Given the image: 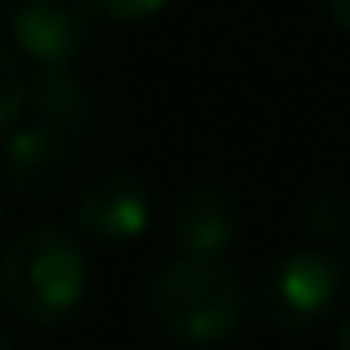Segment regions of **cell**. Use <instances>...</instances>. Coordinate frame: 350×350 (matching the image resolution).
Instances as JSON below:
<instances>
[{
  "label": "cell",
  "instance_id": "1",
  "mask_svg": "<svg viewBox=\"0 0 350 350\" xmlns=\"http://www.w3.org/2000/svg\"><path fill=\"white\" fill-rule=\"evenodd\" d=\"M89 293V257L67 226L36 222L0 253V301L31 328H58Z\"/></svg>",
  "mask_w": 350,
  "mask_h": 350
},
{
  "label": "cell",
  "instance_id": "2",
  "mask_svg": "<svg viewBox=\"0 0 350 350\" xmlns=\"http://www.w3.org/2000/svg\"><path fill=\"white\" fill-rule=\"evenodd\" d=\"M248 315V288L226 257L182 253L151 280V319L169 342L187 350L222 346Z\"/></svg>",
  "mask_w": 350,
  "mask_h": 350
},
{
  "label": "cell",
  "instance_id": "3",
  "mask_svg": "<svg viewBox=\"0 0 350 350\" xmlns=\"http://www.w3.org/2000/svg\"><path fill=\"white\" fill-rule=\"evenodd\" d=\"M342 293H346L342 262L328 248L297 244L266 266L262 288H257V306H262V319L271 328L310 333L342 306Z\"/></svg>",
  "mask_w": 350,
  "mask_h": 350
},
{
  "label": "cell",
  "instance_id": "4",
  "mask_svg": "<svg viewBox=\"0 0 350 350\" xmlns=\"http://www.w3.org/2000/svg\"><path fill=\"white\" fill-rule=\"evenodd\" d=\"M71 164H76L71 133L49 120L9 129L5 146H0V182L14 200H27V204L49 200L71 178Z\"/></svg>",
  "mask_w": 350,
  "mask_h": 350
},
{
  "label": "cell",
  "instance_id": "5",
  "mask_svg": "<svg viewBox=\"0 0 350 350\" xmlns=\"http://www.w3.org/2000/svg\"><path fill=\"white\" fill-rule=\"evenodd\" d=\"M151 222V191L129 169H98L76 196V226L98 244H129Z\"/></svg>",
  "mask_w": 350,
  "mask_h": 350
},
{
  "label": "cell",
  "instance_id": "6",
  "mask_svg": "<svg viewBox=\"0 0 350 350\" xmlns=\"http://www.w3.org/2000/svg\"><path fill=\"white\" fill-rule=\"evenodd\" d=\"M89 0H23L14 9V44L36 67H71L94 36Z\"/></svg>",
  "mask_w": 350,
  "mask_h": 350
},
{
  "label": "cell",
  "instance_id": "7",
  "mask_svg": "<svg viewBox=\"0 0 350 350\" xmlns=\"http://www.w3.org/2000/svg\"><path fill=\"white\" fill-rule=\"evenodd\" d=\"M173 244L178 253L196 257H226L239 235V200L222 182H191L173 204Z\"/></svg>",
  "mask_w": 350,
  "mask_h": 350
},
{
  "label": "cell",
  "instance_id": "8",
  "mask_svg": "<svg viewBox=\"0 0 350 350\" xmlns=\"http://www.w3.org/2000/svg\"><path fill=\"white\" fill-rule=\"evenodd\" d=\"M31 103L40 120L58 129H80L85 124V111H89V89L80 85V76L71 67H36V80H31Z\"/></svg>",
  "mask_w": 350,
  "mask_h": 350
},
{
  "label": "cell",
  "instance_id": "9",
  "mask_svg": "<svg viewBox=\"0 0 350 350\" xmlns=\"http://www.w3.org/2000/svg\"><path fill=\"white\" fill-rule=\"evenodd\" d=\"M27 103H31V76H27L23 58L9 44H0V133L18 124Z\"/></svg>",
  "mask_w": 350,
  "mask_h": 350
},
{
  "label": "cell",
  "instance_id": "10",
  "mask_svg": "<svg viewBox=\"0 0 350 350\" xmlns=\"http://www.w3.org/2000/svg\"><path fill=\"white\" fill-rule=\"evenodd\" d=\"M89 5H94L98 18L129 27V23H146V18H155L169 0H89Z\"/></svg>",
  "mask_w": 350,
  "mask_h": 350
},
{
  "label": "cell",
  "instance_id": "11",
  "mask_svg": "<svg viewBox=\"0 0 350 350\" xmlns=\"http://www.w3.org/2000/svg\"><path fill=\"white\" fill-rule=\"evenodd\" d=\"M328 14H333V23L350 36V0H328Z\"/></svg>",
  "mask_w": 350,
  "mask_h": 350
},
{
  "label": "cell",
  "instance_id": "12",
  "mask_svg": "<svg viewBox=\"0 0 350 350\" xmlns=\"http://www.w3.org/2000/svg\"><path fill=\"white\" fill-rule=\"evenodd\" d=\"M337 350H350V315L342 319V328H337Z\"/></svg>",
  "mask_w": 350,
  "mask_h": 350
},
{
  "label": "cell",
  "instance_id": "13",
  "mask_svg": "<svg viewBox=\"0 0 350 350\" xmlns=\"http://www.w3.org/2000/svg\"><path fill=\"white\" fill-rule=\"evenodd\" d=\"M0 350H14V342H9V333L0 328Z\"/></svg>",
  "mask_w": 350,
  "mask_h": 350
},
{
  "label": "cell",
  "instance_id": "14",
  "mask_svg": "<svg viewBox=\"0 0 350 350\" xmlns=\"http://www.w3.org/2000/svg\"><path fill=\"white\" fill-rule=\"evenodd\" d=\"M160 350H187V346H160Z\"/></svg>",
  "mask_w": 350,
  "mask_h": 350
},
{
  "label": "cell",
  "instance_id": "15",
  "mask_svg": "<svg viewBox=\"0 0 350 350\" xmlns=\"http://www.w3.org/2000/svg\"><path fill=\"white\" fill-rule=\"evenodd\" d=\"M0 226H5V208H0Z\"/></svg>",
  "mask_w": 350,
  "mask_h": 350
}]
</instances>
